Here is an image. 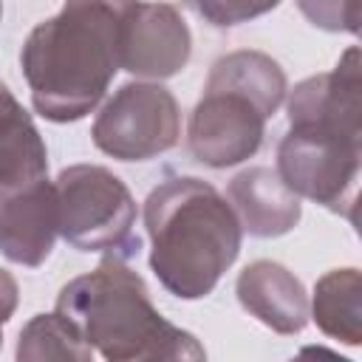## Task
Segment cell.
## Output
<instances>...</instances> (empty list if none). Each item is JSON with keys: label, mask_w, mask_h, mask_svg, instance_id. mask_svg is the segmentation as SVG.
I'll return each mask as SVG.
<instances>
[{"label": "cell", "mask_w": 362, "mask_h": 362, "mask_svg": "<svg viewBox=\"0 0 362 362\" xmlns=\"http://www.w3.org/2000/svg\"><path fill=\"white\" fill-rule=\"evenodd\" d=\"M136 0H65L20 54L31 102L51 122H76L105 96L122 68V25Z\"/></svg>", "instance_id": "6da1fadb"}, {"label": "cell", "mask_w": 362, "mask_h": 362, "mask_svg": "<svg viewBox=\"0 0 362 362\" xmlns=\"http://www.w3.org/2000/svg\"><path fill=\"white\" fill-rule=\"evenodd\" d=\"M144 226L153 243L150 266L181 300L206 297L240 252L243 226L232 204L192 175H170L147 195Z\"/></svg>", "instance_id": "7a4b0ae2"}, {"label": "cell", "mask_w": 362, "mask_h": 362, "mask_svg": "<svg viewBox=\"0 0 362 362\" xmlns=\"http://www.w3.org/2000/svg\"><path fill=\"white\" fill-rule=\"evenodd\" d=\"M54 311L110 362L206 356L189 331L167 322L153 308L144 280L116 255H107L93 272L71 280L59 291Z\"/></svg>", "instance_id": "3957f363"}, {"label": "cell", "mask_w": 362, "mask_h": 362, "mask_svg": "<svg viewBox=\"0 0 362 362\" xmlns=\"http://www.w3.org/2000/svg\"><path fill=\"white\" fill-rule=\"evenodd\" d=\"M286 96L283 68L260 51L221 57L189 119V150L206 167H232L257 153L266 119Z\"/></svg>", "instance_id": "277c9868"}, {"label": "cell", "mask_w": 362, "mask_h": 362, "mask_svg": "<svg viewBox=\"0 0 362 362\" xmlns=\"http://www.w3.org/2000/svg\"><path fill=\"white\" fill-rule=\"evenodd\" d=\"M59 235L79 252H107L122 260L141 246L136 226V201L130 189L105 167L74 164L54 181Z\"/></svg>", "instance_id": "5b68a950"}, {"label": "cell", "mask_w": 362, "mask_h": 362, "mask_svg": "<svg viewBox=\"0 0 362 362\" xmlns=\"http://www.w3.org/2000/svg\"><path fill=\"white\" fill-rule=\"evenodd\" d=\"M277 175L286 187L354 223L359 181V139L325 127H288L277 147Z\"/></svg>", "instance_id": "8992f818"}, {"label": "cell", "mask_w": 362, "mask_h": 362, "mask_svg": "<svg viewBox=\"0 0 362 362\" xmlns=\"http://www.w3.org/2000/svg\"><path fill=\"white\" fill-rule=\"evenodd\" d=\"M93 144L119 161H147L181 136V113L173 93L156 82H130L99 110Z\"/></svg>", "instance_id": "52a82bcc"}, {"label": "cell", "mask_w": 362, "mask_h": 362, "mask_svg": "<svg viewBox=\"0 0 362 362\" xmlns=\"http://www.w3.org/2000/svg\"><path fill=\"white\" fill-rule=\"evenodd\" d=\"M192 37L184 17L167 3L136 0L122 25V68L147 76L167 79L178 74L189 59Z\"/></svg>", "instance_id": "ba28073f"}, {"label": "cell", "mask_w": 362, "mask_h": 362, "mask_svg": "<svg viewBox=\"0 0 362 362\" xmlns=\"http://www.w3.org/2000/svg\"><path fill=\"white\" fill-rule=\"evenodd\" d=\"M57 189L48 175L0 184V249L20 266H40L54 249Z\"/></svg>", "instance_id": "9c48e42d"}, {"label": "cell", "mask_w": 362, "mask_h": 362, "mask_svg": "<svg viewBox=\"0 0 362 362\" xmlns=\"http://www.w3.org/2000/svg\"><path fill=\"white\" fill-rule=\"evenodd\" d=\"M359 51L348 48L334 71L300 82L288 99L291 127H325L362 139L359 127Z\"/></svg>", "instance_id": "30bf717a"}, {"label": "cell", "mask_w": 362, "mask_h": 362, "mask_svg": "<svg viewBox=\"0 0 362 362\" xmlns=\"http://www.w3.org/2000/svg\"><path fill=\"white\" fill-rule=\"evenodd\" d=\"M240 305L277 334H297L308 322V297L303 283L280 263L255 260L238 277Z\"/></svg>", "instance_id": "8fae6325"}, {"label": "cell", "mask_w": 362, "mask_h": 362, "mask_svg": "<svg viewBox=\"0 0 362 362\" xmlns=\"http://www.w3.org/2000/svg\"><path fill=\"white\" fill-rule=\"evenodd\" d=\"M229 201L249 235L277 238L297 226L300 221V195H294L277 170L252 167L232 178Z\"/></svg>", "instance_id": "7c38bea8"}, {"label": "cell", "mask_w": 362, "mask_h": 362, "mask_svg": "<svg viewBox=\"0 0 362 362\" xmlns=\"http://www.w3.org/2000/svg\"><path fill=\"white\" fill-rule=\"evenodd\" d=\"M48 175V150L25 107L0 82V184Z\"/></svg>", "instance_id": "4fadbf2b"}, {"label": "cell", "mask_w": 362, "mask_h": 362, "mask_svg": "<svg viewBox=\"0 0 362 362\" xmlns=\"http://www.w3.org/2000/svg\"><path fill=\"white\" fill-rule=\"evenodd\" d=\"M362 280L356 269H334L328 272L317 288H314V300H311V314L317 320V325L322 328V334L345 342V345H356L362 339Z\"/></svg>", "instance_id": "5bb4252c"}, {"label": "cell", "mask_w": 362, "mask_h": 362, "mask_svg": "<svg viewBox=\"0 0 362 362\" xmlns=\"http://www.w3.org/2000/svg\"><path fill=\"white\" fill-rule=\"evenodd\" d=\"M93 356V348L82 334L59 314H37L20 334L17 359H76L85 362Z\"/></svg>", "instance_id": "9a60e30c"}, {"label": "cell", "mask_w": 362, "mask_h": 362, "mask_svg": "<svg viewBox=\"0 0 362 362\" xmlns=\"http://www.w3.org/2000/svg\"><path fill=\"white\" fill-rule=\"evenodd\" d=\"M277 3L280 0H192L195 11L218 28H229V25L255 20L266 11H272Z\"/></svg>", "instance_id": "2e32d148"}, {"label": "cell", "mask_w": 362, "mask_h": 362, "mask_svg": "<svg viewBox=\"0 0 362 362\" xmlns=\"http://www.w3.org/2000/svg\"><path fill=\"white\" fill-rule=\"evenodd\" d=\"M300 11L325 31H359V11L356 0H297Z\"/></svg>", "instance_id": "e0dca14e"}, {"label": "cell", "mask_w": 362, "mask_h": 362, "mask_svg": "<svg viewBox=\"0 0 362 362\" xmlns=\"http://www.w3.org/2000/svg\"><path fill=\"white\" fill-rule=\"evenodd\" d=\"M14 308H17V283L6 269H0V342H3V325L8 322Z\"/></svg>", "instance_id": "ac0fdd59"}, {"label": "cell", "mask_w": 362, "mask_h": 362, "mask_svg": "<svg viewBox=\"0 0 362 362\" xmlns=\"http://www.w3.org/2000/svg\"><path fill=\"white\" fill-rule=\"evenodd\" d=\"M0 14H3V6H0Z\"/></svg>", "instance_id": "d6986e66"}]
</instances>
